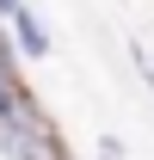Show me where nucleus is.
<instances>
[{
  "label": "nucleus",
  "mask_w": 154,
  "mask_h": 160,
  "mask_svg": "<svg viewBox=\"0 0 154 160\" xmlns=\"http://www.w3.org/2000/svg\"><path fill=\"white\" fill-rule=\"evenodd\" d=\"M136 68H142V80L154 86V56H148V49H136Z\"/></svg>",
  "instance_id": "4"
},
{
  "label": "nucleus",
  "mask_w": 154,
  "mask_h": 160,
  "mask_svg": "<svg viewBox=\"0 0 154 160\" xmlns=\"http://www.w3.org/2000/svg\"><path fill=\"white\" fill-rule=\"evenodd\" d=\"M25 99H31V92H25V80H19V62H13V56H0V123H13V117H19Z\"/></svg>",
  "instance_id": "3"
},
{
  "label": "nucleus",
  "mask_w": 154,
  "mask_h": 160,
  "mask_svg": "<svg viewBox=\"0 0 154 160\" xmlns=\"http://www.w3.org/2000/svg\"><path fill=\"white\" fill-rule=\"evenodd\" d=\"M0 19L13 25V37H19L25 56H49V31L37 25V12H31L25 0H0Z\"/></svg>",
  "instance_id": "2"
},
{
  "label": "nucleus",
  "mask_w": 154,
  "mask_h": 160,
  "mask_svg": "<svg viewBox=\"0 0 154 160\" xmlns=\"http://www.w3.org/2000/svg\"><path fill=\"white\" fill-rule=\"evenodd\" d=\"M0 129H6V154H19V160H68L62 129L43 117L31 99H25V111H19V117H13V123H0Z\"/></svg>",
  "instance_id": "1"
}]
</instances>
